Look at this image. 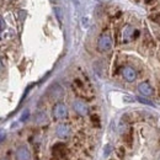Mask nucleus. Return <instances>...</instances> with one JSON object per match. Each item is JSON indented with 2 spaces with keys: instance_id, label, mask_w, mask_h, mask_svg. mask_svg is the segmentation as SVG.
Instances as JSON below:
<instances>
[{
  "instance_id": "nucleus-1",
  "label": "nucleus",
  "mask_w": 160,
  "mask_h": 160,
  "mask_svg": "<svg viewBox=\"0 0 160 160\" xmlns=\"http://www.w3.org/2000/svg\"><path fill=\"white\" fill-rule=\"evenodd\" d=\"M111 47H112V40H111V37L107 33H102L100 37H99V40H98V49L103 53V52L110 51Z\"/></svg>"
},
{
  "instance_id": "nucleus-2",
  "label": "nucleus",
  "mask_w": 160,
  "mask_h": 160,
  "mask_svg": "<svg viewBox=\"0 0 160 160\" xmlns=\"http://www.w3.org/2000/svg\"><path fill=\"white\" fill-rule=\"evenodd\" d=\"M73 107H74L75 112H77L78 115H80V116H86V115L89 113V107H88V105H86L85 102H82V101L75 100L73 102Z\"/></svg>"
},
{
  "instance_id": "nucleus-3",
  "label": "nucleus",
  "mask_w": 160,
  "mask_h": 160,
  "mask_svg": "<svg viewBox=\"0 0 160 160\" xmlns=\"http://www.w3.org/2000/svg\"><path fill=\"white\" fill-rule=\"evenodd\" d=\"M67 113H68V111H67V107H65V105L64 103H57L54 107H53V116L56 117V118H64L65 116H67Z\"/></svg>"
},
{
  "instance_id": "nucleus-4",
  "label": "nucleus",
  "mask_w": 160,
  "mask_h": 160,
  "mask_svg": "<svg viewBox=\"0 0 160 160\" xmlns=\"http://www.w3.org/2000/svg\"><path fill=\"white\" fill-rule=\"evenodd\" d=\"M56 133H57V136L59 138H63V139L68 138L69 134H70V127L68 124H65V123H60L56 128Z\"/></svg>"
},
{
  "instance_id": "nucleus-5",
  "label": "nucleus",
  "mask_w": 160,
  "mask_h": 160,
  "mask_svg": "<svg viewBox=\"0 0 160 160\" xmlns=\"http://www.w3.org/2000/svg\"><path fill=\"white\" fill-rule=\"evenodd\" d=\"M122 75H123L124 79L127 80V81H129V82L134 81L136 78H137V73H136V70H134L133 68H131V67H126V68H123V70H122Z\"/></svg>"
},
{
  "instance_id": "nucleus-6",
  "label": "nucleus",
  "mask_w": 160,
  "mask_h": 160,
  "mask_svg": "<svg viewBox=\"0 0 160 160\" xmlns=\"http://www.w3.org/2000/svg\"><path fill=\"white\" fill-rule=\"evenodd\" d=\"M53 154L58 159L65 158V155H67V148H65V145L64 144H60V143L59 144H56L53 147Z\"/></svg>"
},
{
  "instance_id": "nucleus-7",
  "label": "nucleus",
  "mask_w": 160,
  "mask_h": 160,
  "mask_svg": "<svg viewBox=\"0 0 160 160\" xmlns=\"http://www.w3.org/2000/svg\"><path fill=\"white\" fill-rule=\"evenodd\" d=\"M138 90L142 95L144 96H152L154 94V89L148 84V82H142L138 85Z\"/></svg>"
},
{
  "instance_id": "nucleus-8",
  "label": "nucleus",
  "mask_w": 160,
  "mask_h": 160,
  "mask_svg": "<svg viewBox=\"0 0 160 160\" xmlns=\"http://www.w3.org/2000/svg\"><path fill=\"white\" fill-rule=\"evenodd\" d=\"M18 160H31V153L26 147H20L16 152Z\"/></svg>"
},
{
  "instance_id": "nucleus-9",
  "label": "nucleus",
  "mask_w": 160,
  "mask_h": 160,
  "mask_svg": "<svg viewBox=\"0 0 160 160\" xmlns=\"http://www.w3.org/2000/svg\"><path fill=\"white\" fill-rule=\"evenodd\" d=\"M134 28L131 25H127L123 30V42H129L131 40L134 38Z\"/></svg>"
},
{
  "instance_id": "nucleus-10",
  "label": "nucleus",
  "mask_w": 160,
  "mask_h": 160,
  "mask_svg": "<svg viewBox=\"0 0 160 160\" xmlns=\"http://www.w3.org/2000/svg\"><path fill=\"white\" fill-rule=\"evenodd\" d=\"M49 95H51V98L52 99H56V100H59L60 98H62V95H63V90H62V88H60L59 85H53L51 89H49Z\"/></svg>"
},
{
  "instance_id": "nucleus-11",
  "label": "nucleus",
  "mask_w": 160,
  "mask_h": 160,
  "mask_svg": "<svg viewBox=\"0 0 160 160\" xmlns=\"http://www.w3.org/2000/svg\"><path fill=\"white\" fill-rule=\"evenodd\" d=\"M35 120H36L37 124H44L47 122V115L44 112H40V113L36 115V118Z\"/></svg>"
},
{
  "instance_id": "nucleus-12",
  "label": "nucleus",
  "mask_w": 160,
  "mask_h": 160,
  "mask_svg": "<svg viewBox=\"0 0 160 160\" xmlns=\"http://www.w3.org/2000/svg\"><path fill=\"white\" fill-rule=\"evenodd\" d=\"M54 11H56V15H57V18H58L59 22H62V21H63V10L57 6V8H54Z\"/></svg>"
},
{
  "instance_id": "nucleus-13",
  "label": "nucleus",
  "mask_w": 160,
  "mask_h": 160,
  "mask_svg": "<svg viewBox=\"0 0 160 160\" xmlns=\"http://www.w3.org/2000/svg\"><path fill=\"white\" fill-rule=\"evenodd\" d=\"M137 100L139 101L140 103H144V105H148V106H154V103H153L152 101L147 100V99H144V98H140V96H138V98H137Z\"/></svg>"
},
{
  "instance_id": "nucleus-14",
  "label": "nucleus",
  "mask_w": 160,
  "mask_h": 160,
  "mask_svg": "<svg viewBox=\"0 0 160 160\" xmlns=\"http://www.w3.org/2000/svg\"><path fill=\"white\" fill-rule=\"evenodd\" d=\"M110 150H111V145L107 144L106 148H105V155H108V154H110Z\"/></svg>"
},
{
  "instance_id": "nucleus-15",
  "label": "nucleus",
  "mask_w": 160,
  "mask_h": 160,
  "mask_svg": "<svg viewBox=\"0 0 160 160\" xmlns=\"http://www.w3.org/2000/svg\"><path fill=\"white\" fill-rule=\"evenodd\" d=\"M28 117V111H26L25 113H23V116H22V118H21V121H25L26 118Z\"/></svg>"
},
{
  "instance_id": "nucleus-16",
  "label": "nucleus",
  "mask_w": 160,
  "mask_h": 160,
  "mask_svg": "<svg viewBox=\"0 0 160 160\" xmlns=\"http://www.w3.org/2000/svg\"><path fill=\"white\" fill-rule=\"evenodd\" d=\"M118 153H120L118 155H120L121 158H123V148H120V149H118Z\"/></svg>"
},
{
  "instance_id": "nucleus-17",
  "label": "nucleus",
  "mask_w": 160,
  "mask_h": 160,
  "mask_svg": "<svg viewBox=\"0 0 160 160\" xmlns=\"http://www.w3.org/2000/svg\"><path fill=\"white\" fill-rule=\"evenodd\" d=\"M0 22H1V30H4V19L2 18L0 19Z\"/></svg>"
},
{
  "instance_id": "nucleus-18",
  "label": "nucleus",
  "mask_w": 160,
  "mask_h": 160,
  "mask_svg": "<svg viewBox=\"0 0 160 160\" xmlns=\"http://www.w3.org/2000/svg\"><path fill=\"white\" fill-rule=\"evenodd\" d=\"M96 1H101V0H96Z\"/></svg>"
}]
</instances>
